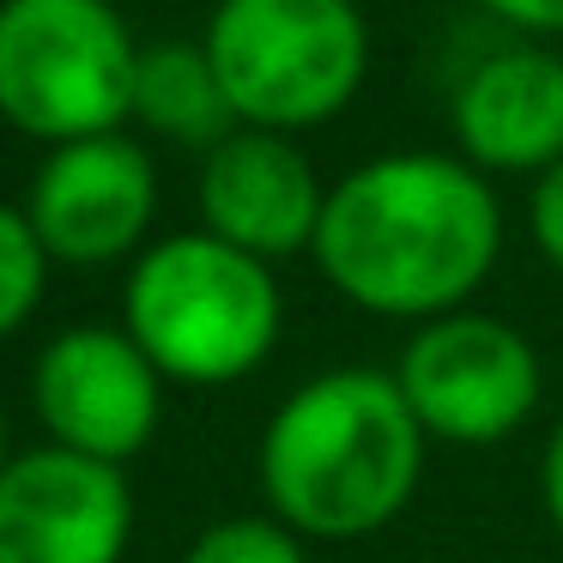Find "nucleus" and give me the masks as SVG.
Segmentation results:
<instances>
[{"label": "nucleus", "instance_id": "f257e3e1", "mask_svg": "<svg viewBox=\"0 0 563 563\" xmlns=\"http://www.w3.org/2000/svg\"><path fill=\"white\" fill-rule=\"evenodd\" d=\"M316 267L376 321L473 309L503 261V200L461 152H382L328 188Z\"/></svg>", "mask_w": 563, "mask_h": 563}, {"label": "nucleus", "instance_id": "f03ea898", "mask_svg": "<svg viewBox=\"0 0 563 563\" xmlns=\"http://www.w3.org/2000/svg\"><path fill=\"white\" fill-rule=\"evenodd\" d=\"M430 437L394 369L333 364L273 406L255 449L261 497L291 533L345 545L394 527L418 497Z\"/></svg>", "mask_w": 563, "mask_h": 563}, {"label": "nucleus", "instance_id": "7ed1b4c3", "mask_svg": "<svg viewBox=\"0 0 563 563\" xmlns=\"http://www.w3.org/2000/svg\"><path fill=\"white\" fill-rule=\"evenodd\" d=\"M122 328L164 382L231 388L273 357L285 333V291L267 261L219 243L212 231H176L134 255Z\"/></svg>", "mask_w": 563, "mask_h": 563}, {"label": "nucleus", "instance_id": "20e7f679", "mask_svg": "<svg viewBox=\"0 0 563 563\" xmlns=\"http://www.w3.org/2000/svg\"><path fill=\"white\" fill-rule=\"evenodd\" d=\"M243 128H328L369 79V19L357 0H219L200 31Z\"/></svg>", "mask_w": 563, "mask_h": 563}, {"label": "nucleus", "instance_id": "39448f33", "mask_svg": "<svg viewBox=\"0 0 563 563\" xmlns=\"http://www.w3.org/2000/svg\"><path fill=\"white\" fill-rule=\"evenodd\" d=\"M140 43L110 0H0V115L67 146L134 122Z\"/></svg>", "mask_w": 563, "mask_h": 563}, {"label": "nucleus", "instance_id": "423d86ee", "mask_svg": "<svg viewBox=\"0 0 563 563\" xmlns=\"http://www.w3.org/2000/svg\"><path fill=\"white\" fill-rule=\"evenodd\" d=\"M394 382L418 412L424 437L449 449H497L521 437L545 400V364L533 340L485 309H454L412 328Z\"/></svg>", "mask_w": 563, "mask_h": 563}, {"label": "nucleus", "instance_id": "0eeeda50", "mask_svg": "<svg viewBox=\"0 0 563 563\" xmlns=\"http://www.w3.org/2000/svg\"><path fill=\"white\" fill-rule=\"evenodd\" d=\"M31 406L55 449L91 454V461L128 466L164 418V376L134 345L128 328H62L37 352L31 369Z\"/></svg>", "mask_w": 563, "mask_h": 563}, {"label": "nucleus", "instance_id": "6e6552de", "mask_svg": "<svg viewBox=\"0 0 563 563\" xmlns=\"http://www.w3.org/2000/svg\"><path fill=\"white\" fill-rule=\"evenodd\" d=\"M25 219L62 267H110V261L140 255L158 219L152 152L128 134L49 146L43 170L31 176Z\"/></svg>", "mask_w": 563, "mask_h": 563}, {"label": "nucleus", "instance_id": "1a4fd4ad", "mask_svg": "<svg viewBox=\"0 0 563 563\" xmlns=\"http://www.w3.org/2000/svg\"><path fill=\"white\" fill-rule=\"evenodd\" d=\"M134 545V485L74 449H25L0 466V563H122Z\"/></svg>", "mask_w": 563, "mask_h": 563}, {"label": "nucleus", "instance_id": "9d476101", "mask_svg": "<svg viewBox=\"0 0 563 563\" xmlns=\"http://www.w3.org/2000/svg\"><path fill=\"white\" fill-rule=\"evenodd\" d=\"M195 200H200V231H212L219 243L273 267V261L316 249L328 183L316 176L309 152L291 134L236 128L231 140H219L200 158Z\"/></svg>", "mask_w": 563, "mask_h": 563}, {"label": "nucleus", "instance_id": "9b49d317", "mask_svg": "<svg viewBox=\"0 0 563 563\" xmlns=\"http://www.w3.org/2000/svg\"><path fill=\"white\" fill-rule=\"evenodd\" d=\"M454 152L478 176H545L563 164V55L551 43H503L478 55L449 98Z\"/></svg>", "mask_w": 563, "mask_h": 563}, {"label": "nucleus", "instance_id": "f8f14e48", "mask_svg": "<svg viewBox=\"0 0 563 563\" xmlns=\"http://www.w3.org/2000/svg\"><path fill=\"white\" fill-rule=\"evenodd\" d=\"M134 122L146 134L170 140V146H195V152H212L219 140H231L243 128L200 43H152V49H140Z\"/></svg>", "mask_w": 563, "mask_h": 563}, {"label": "nucleus", "instance_id": "ddd939ff", "mask_svg": "<svg viewBox=\"0 0 563 563\" xmlns=\"http://www.w3.org/2000/svg\"><path fill=\"white\" fill-rule=\"evenodd\" d=\"M49 249L37 243L25 207H7L0 200V340H13L31 316L43 309L49 291Z\"/></svg>", "mask_w": 563, "mask_h": 563}, {"label": "nucleus", "instance_id": "4468645a", "mask_svg": "<svg viewBox=\"0 0 563 563\" xmlns=\"http://www.w3.org/2000/svg\"><path fill=\"white\" fill-rule=\"evenodd\" d=\"M183 563H309V539L291 533L279 515H231L212 521Z\"/></svg>", "mask_w": 563, "mask_h": 563}, {"label": "nucleus", "instance_id": "2eb2a0df", "mask_svg": "<svg viewBox=\"0 0 563 563\" xmlns=\"http://www.w3.org/2000/svg\"><path fill=\"white\" fill-rule=\"evenodd\" d=\"M527 236H533V249L563 273V164H551V170L527 188Z\"/></svg>", "mask_w": 563, "mask_h": 563}, {"label": "nucleus", "instance_id": "dca6fc26", "mask_svg": "<svg viewBox=\"0 0 563 563\" xmlns=\"http://www.w3.org/2000/svg\"><path fill=\"white\" fill-rule=\"evenodd\" d=\"M497 25H509V31H521V37H533V43H551V37H563V0H478Z\"/></svg>", "mask_w": 563, "mask_h": 563}, {"label": "nucleus", "instance_id": "f3484780", "mask_svg": "<svg viewBox=\"0 0 563 563\" xmlns=\"http://www.w3.org/2000/svg\"><path fill=\"white\" fill-rule=\"evenodd\" d=\"M539 503H545V521L558 527V539H563V418L551 424L545 454H539Z\"/></svg>", "mask_w": 563, "mask_h": 563}, {"label": "nucleus", "instance_id": "a211bd4d", "mask_svg": "<svg viewBox=\"0 0 563 563\" xmlns=\"http://www.w3.org/2000/svg\"><path fill=\"white\" fill-rule=\"evenodd\" d=\"M13 461V454H7V412H0V466Z\"/></svg>", "mask_w": 563, "mask_h": 563}]
</instances>
